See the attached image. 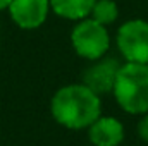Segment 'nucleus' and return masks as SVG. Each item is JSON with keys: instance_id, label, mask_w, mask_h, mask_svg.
Here are the masks:
<instances>
[{"instance_id": "nucleus-9", "label": "nucleus", "mask_w": 148, "mask_h": 146, "mask_svg": "<svg viewBox=\"0 0 148 146\" xmlns=\"http://www.w3.org/2000/svg\"><path fill=\"white\" fill-rule=\"evenodd\" d=\"M90 16H91V19H95L97 23H100L103 26L112 24L119 16L117 3L114 0H97Z\"/></svg>"}, {"instance_id": "nucleus-5", "label": "nucleus", "mask_w": 148, "mask_h": 146, "mask_svg": "<svg viewBox=\"0 0 148 146\" xmlns=\"http://www.w3.org/2000/svg\"><path fill=\"white\" fill-rule=\"evenodd\" d=\"M50 10V0H12L9 12L12 21L23 29L40 28Z\"/></svg>"}, {"instance_id": "nucleus-11", "label": "nucleus", "mask_w": 148, "mask_h": 146, "mask_svg": "<svg viewBox=\"0 0 148 146\" xmlns=\"http://www.w3.org/2000/svg\"><path fill=\"white\" fill-rule=\"evenodd\" d=\"M10 2H12V0H0V10H2V9H9Z\"/></svg>"}, {"instance_id": "nucleus-8", "label": "nucleus", "mask_w": 148, "mask_h": 146, "mask_svg": "<svg viewBox=\"0 0 148 146\" xmlns=\"http://www.w3.org/2000/svg\"><path fill=\"white\" fill-rule=\"evenodd\" d=\"M95 2L97 0H50V7L64 19L81 21L91 14Z\"/></svg>"}, {"instance_id": "nucleus-10", "label": "nucleus", "mask_w": 148, "mask_h": 146, "mask_svg": "<svg viewBox=\"0 0 148 146\" xmlns=\"http://www.w3.org/2000/svg\"><path fill=\"white\" fill-rule=\"evenodd\" d=\"M138 134L143 141L148 143V113H143V119L138 124Z\"/></svg>"}, {"instance_id": "nucleus-7", "label": "nucleus", "mask_w": 148, "mask_h": 146, "mask_svg": "<svg viewBox=\"0 0 148 146\" xmlns=\"http://www.w3.org/2000/svg\"><path fill=\"white\" fill-rule=\"evenodd\" d=\"M88 136L95 146H119L124 139V127L114 117H98L88 127Z\"/></svg>"}, {"instance_id": "nucleus-2", "label": "nucleus", "mask_w": 148, "mask_h": 146, "mask_svg": "<svg viewBox=\"0 0 148 146\" xmlns=\"http://www.w3.org/2000/svg\"><path fill=\"white\" fill-rule=\"evenodd\" d=\"M112 93L124 112L148 113V64L126 62L121 65Z\"/></svg>"}, {"instance_id": "nucleus-4", "label": "nucleus", "mask_w": 148, "mask_h": 146, "mask_svg": "<svg viewBox=\"0 0 148 146\" xmlns=\"http://www.w3.org/2000/svg\"><path fill=\"white\" fill-rule=\"evenodd\" d=\"M117 48L126 62L148 64V23L131 19L117 31Z\"/></svg>"}, {"instance_id": "nucleus-6", "label": "nucleus", "mask_w": 148, "mask_h": 146, "mask_svg": "<svg viewBox=\"0 0 148 146\" xmlns=\"http://www.w3.org/2000/svg\"><path fill=\"white\" fill-rule=\"evenodd\" d=\"M119 69H121V64L117 59L102 57V59L95 60V64L91 67H88L86 72L83 74V84H86L97 95L109 93L114 89Z\"/></svg>"}, {"instance_id": "nucleus-1", "label": "nucleus", "mask_w": 148, "mask_h": 146, "mask_svg": "<svg viewBox=\"0 0 148 146\" xmlns=\"http://www.w3.org/2000/svg\"><path fill=\"white\" fill-rule=\"evenodd\" d=\"M102 112L98 95L86 84H69L60 88L52 98L53 119L67 129L90 127Z\"/></svg>"}, {"instance_id": "nucleus-3", "label": "nucleus", "mask_w": 148, "mask_h": 146, "mask_svg": "<svg viewBox=\"0 0 148 146\" xmlns=\"http://www.w3.org/2000/svg\"><path fill=\"white\" fill-rule=\"evenodd\" d=\"M71 41L76 53L88 60L102 59L110 46L109 31L95 19H81V23L73 29Z\"/></svg>"}]
</instances>
